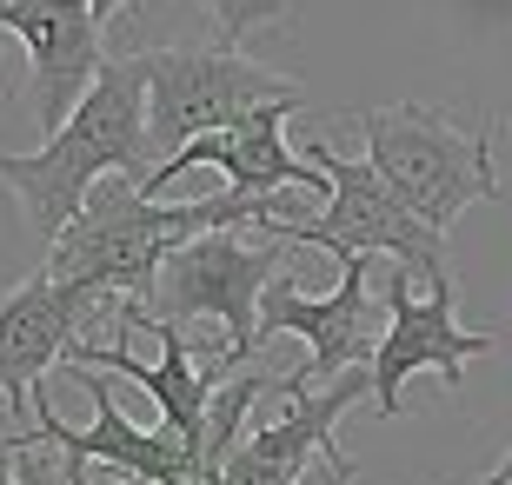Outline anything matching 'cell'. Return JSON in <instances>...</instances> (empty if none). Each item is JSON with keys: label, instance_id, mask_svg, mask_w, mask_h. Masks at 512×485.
<instances>
[{"label": "cell", "instance_id": "obj_2", "mask_svg": "<svg viewBox=\"0 0 512 485\" xmlns=\"http://www.w3.org/2000/svg\"><path fill=\"white\" fill-rule=\"evenodd\" d=\"M160 167L147 133V67L133 60H107L100 80L87 87L67 127L47 133L34 153H0V180L14 187V200L27 206V226L40 233V246H54L67 226L80 220V206L100 180H147Z\"/></svg>", "mask_w": 512, "mask_h": 485}, {"label": "cell", "instance_id": "obj_11", "mask_svg": "<svg viewBox=\"0 0 512 485\" xmlns=\"http://www.w3.org/2000/svg\"><path fill=\"white\" fill-rule=\"evenodd\" d=\"M0 34H14L34 67V120L40 133H60L67 113L87 100L100 80L107 54H100V20L87 0H0Z\"/></svg>", "mask_w": 512, "mask_h": 485}, {"label": "cell", "instance_id": "obj_12", "mask_svg": "<svg viewBox=\"0 0 512 485\" xmlns=\"http://www.w3.org/2000/svg\"><path fill=\"white\" fill-rule=\"evenodd\" d=\"M286 113H300V107H266V113H253V120H240V127H220V133L187 140L173 160H160V167L140 180V193L160 200V193H167L180 173H193V167H220L227 173V193H247V200H280V187L333 193L326 173L313 167L306 153H293V140H286Z\"/></svg>", "mask_w": 512, "mask_h": 485}, {"label": "cell", "instance_id": "obj_1", "mask_svg": "<svg viewBox=\"0 0 512 485\" xmlns=\"http://www.w3.org/2000/svg\"><path fill=\"white\" fill-rule=\"evenodd\" d=\"M286 220L280 200H247V193H213V200H153L133 180H100L80 206V220L47 246V273L67 286H87L120 306H147L160 286V266L200 233H233V226Z\"/></svg>", "mask_w": 512, "mask_h": 485}, {"label": "cell", "instance_id": "obj_8", "mask_svg": "<svg viewBox=\"0 0 512 485\" xmlns=\"http://www.w3.org/2000/svg\"><path fill=\"white\" fill-rule=\"evenodd\" d=\"M386 333H380V353H373V412L393 419L399 412V392L413 373H439L446 386L466 379V359L493 353L499 339L493 333H466L459 326V286H419L406 266H386Z\"/></svg>", "mask_w": 512, "mask_h": 485}, {"label": "cell", "instance_id": "obj_16", "mask_svg": "<svg viewBox=\"0 0 512 485\" xmlns=\"http://www.w3.org/2000/svg\"><path fill=\"white\" fill-rule=\"evenodd\" d=\"M20 452V485H60V466L34 459V446H14Z\"/></svg>", "mask_w": 512, "mask_h": 485}, {"label": "cell", "instance_id": "obj_21", "mask_svg": "<svg viewBox=\"0 0 512 485\" xmlns=\"http://www.w3.org/2000/svg\"><path fill=\"white\" fill-rule=\"evenodd\" d=\"M506 472H512V452H506Z\"/></svg>", "mask_w": 512, "mask_h": 485}, {"label": "cell", "instance_id": "obj_20", "mask_svg": "<svg viewBox=\"0 0 512 485\" xmlns=\"http://www.w3.org/2000/svg\"><path fill=\"white\" fill-rule=\"evenodd\" d=\"M187 485H207V479H187Z\"/></svg>", "mask_w": 512, "mask_h": 485}, {"label": "cell", "instance_id": "obj_19", "mask_svg": "<svg viewBox=\"0 0 512 485\" xmlns=\"http://www.w3.org/2000/svg\"><path fill=\"white\" fill-rule=\"evenodd\" d=\"M479 485H512V472L499 466V472H486V479H479Z\"/></svg>", "mask_w": 512, "mask_h": 485}, {"label": "cell", "instance_id": "obj_17", "mask_svg": "<svg viewBox=\"0 0 512 485\" xmlns=\"http://www.w3.org/2000/svg\"><path fill=\"white\" fill-rule=\"evenodd\" d=\"M0 485H20V452H14V439H0Z\"/></svg>", "mask_w": 512, "mask_h": 485}, {"label": "cell", "instance_id": "obj_10", "mask_svg": "<svg viewBox=\"0 0 512 485\" xmlns=\"http://www.w3.org/2000/svg\"><path fill=\"white\" fill-rule=\"evenodd\" d=\"M67 373L94 392V426H67V419L47 412V399H40L34 432H20L14 446H60V459H87V466L114 472V479H127V485H187L193 479L200 446H193L187 432H173V426H133L127 412H120L114 386H107L94 366H67Z\"/></svg>", "mask_w": 512, "mask_h": 485}, {"label": "cell", "instance_id": "obj_3", "mask_svg": "<svg viewBox=\"0 0 512 485\" xmlns=\"http://www.w3.org/2000/svg\"><path fill=\"white\" fill-rule=\"evenodd\" d=\"M366 133V160L399 200L413 206L426 226L453 233V220L479 200H506L499 193V167H493V127H453L439 107H419V100H399V107H366L360 113Z\"/></svg>", "mask_w": 512, "mask_h": 485}, {"label": "cell", "instance_id": "obj_13", "mask_svg": "<svg viewBox=\"0 0 512 485\" xmlns=\"http://www.w3.org/2000/svg\"><path fill=\"white\" fill-rule=\"evenodd\" d=\"M360 392H373V366L333 379L326 392H293V406L273 419V426L247 432L233 446L220 485H300V472L333 446V426H340L346 406H360Z\"/></svg>", "mask_w": 512, "mask_h": 485}, {"label": "cell", "instance_id": "obj_18", "mask_svg": "<svg viewBox=\"0 0 512 485\" xmlns=\"http://www.w3.org/2000/svg\"><path fill=\"white\" fill-rule=\"evenodd\" d=\"M87 7H94V20H100V27H107V20H114L120 7H127V0H87Z\"/></svg>", "mask_w": 512, "mask_h": 485}, {"label": "cell", "instance_id": "obj_14", "mask_svg": "<svg viewBox=\"0 0 512 485\" xmlns=\"http://www.w3.org/2000/svg\"><path fill=\"white\" fill-rule=\"evenodd\" d=\"M200 7L220 20V40H227V47H240V40L260 34V27L293 20V0H200Z\"/></svg>", "mask_w": 512, "mask_h": 485}, {"label": "cell", "instance_id": "obj_4", "mask_svg": "<svg viewBox=\"0 0 512 485\" xmlns=\"http://www.w3.org/2000/svg\"><path fill=\"white\" fill-rule=\"evenodd\" d=\"M306 160H313V167L326 173V187H333L326 193V213H313V220H266L260 226L266 240L326 246L340 266L346 260H393V266H406L419 286L453 280V266H446V233L419 220L413 206L373 173V160H346V153L326 147V140H313Z\"/></svg>", "mask_w": 512, "mask_h": 485}, {"label": "cell", "instance_id": "obj_15", "mask_svg": "<svg viewBox=\"0 0 512 485\" xmlns=\"http://www.w3.org/2000/svg\"><path fill=\"white\" fill-rule=\"evenodd\" d=\"M300 485H353V459L340 452V439H333V446H326L320 459L300 472Z\"/></svg>", "mask_w": 512, "mask_h": 485}, {"label": "cell", "instance_id": "obj_6", "mask_svg": "<svg viewBox=\"0 0 512 485\" xmlns=\"http://www.w3.org/2000/svg\"><path fill=\"white\" fill-rule=\"evenodd\" d=\"M286 240H247L240 226L233 233H200L160 266V286H153V306H140V319H160V326H187V319H220L227 326V366L247 373L253 353H260V299L266 286L280 280Z\"/></svg>", "mask_w": 512, "mask_h": 485}, {"label": "cell", "instance_id": "obj_7", "mask_svg": "<svg viewBox=\"0 0 512 485\" xmlns=\"http://www.w3.org/2000/svg\"><path fill=\"white\" fill-rule=\"evenodd\" d=\"M380 313H386V299H373V260H346L333 293H300L280 273L260 299V346L280 333L306 339V366L286 373L280 392L293 399V392H313V379H346V373H360V366H373V353H380Z\"/></svg>", "mask_w": 512, "mask_h": 485}, {"label": "cell", "instance_id": "obj_5", "mask_svg": "<svg viewBox=\"0 0 512 485\" xmlns=\"http://www.w3.org/2000/svg\"><path fill=\"white\" fill-rule=\"evenodd\" d=\"M140 67H147V133L160 160H173L200 133L240 127L266 107H306L293 74H273L227 40L220 47H153L140 54Z\"/></svg>", "mask_w": 512, "mask_h": 485}, {"label": "cell", "instance_id": "obj_9", "mask_svg": "<svg viewBox=\"0 0 512 485\" xmlns=\"http://www.w3.org/2000/svg\"><path fill=\"white\" fill-rule=\"evenodd\" d=\"M100 313H120V299L67 286L47 266L27 273L0 299V399L14 412H40V379L67 366L80 339H100Z\"/></svg>", "mask_w": 512, "mask_h": 485}]
</instances>
